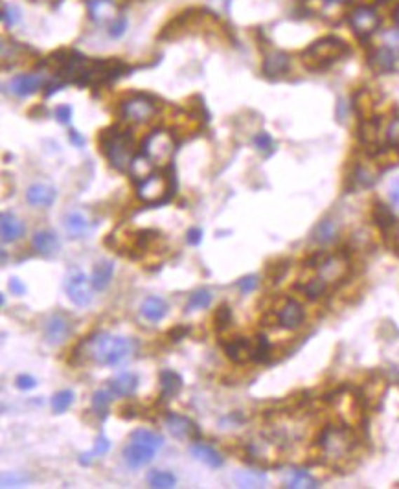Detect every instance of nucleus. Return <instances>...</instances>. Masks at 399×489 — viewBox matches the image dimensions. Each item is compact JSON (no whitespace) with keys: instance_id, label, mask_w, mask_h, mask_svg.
<instances>
[{"instance_id":"obj_13","label":"nucleus","mask_w":399,"mask_h":489,"mask_svg":"<svg viewBox=\"0 0 399 489\" xmlns=\"http://www.w3.org/2000/svg\"><path fill=\"white\" fill-rule=\"evenodd\" d=\"M165 427L171 432V436H175L177 440H201V431L197 423L190 417L175 414V412H170L165 416Z\"/></svg>"},{"instance_id":"obj_29","label":"nucleus","mask_w":399,"mask_h":489,"mask_svg":"<svg viewBox=\"0 0 399 489\" xmlns=\"http://www.w3.org/2000/svg\"><path fill=\"white\" fill-rule=\"evenodd\" d=\"M140 311L144 319H147L149 322H158L168 315V302L161 296H149V298L144 300Z\"/></svg>"},{"instance_id":"obj_42","label":"nucleus","mask_w":399,"mask_h":489,"mask_svg":"<svg viewBox=\"0 0 399 489\" xmlns=\"http://www.w3.org/2000/svg\"><path fill=\"white\" fill-rule=\"evenodd\" d=\"M327 287L330 286H327L326 281L322 280L320 276H317V278H311L307 283H304L302 291L309 300H318V298L324 296V293L327 291Z\"/></svg>"},{"instance_id":"obj_21","label":"nucleus","mask_w":399,"mask_h":489,"mask_svg":"<svg viewBox=\"0 0 399 489\" xmlns=\"http://www.w3.org/2000/svg\"><path fill=\"white\" fill-rule=\"evenodd\" d=\"M0 230H2V241L15 243L25 236L26 227L15 213L4 212L0 215Z\"/></svg>"},{"instance_id":"obj_51","label":"nucleus","mask_w":399,"mask_h":489,"mask_svg":"<svg viewBox=\"0 0 399 489\" xmlns=\"http://www.w3.org/2000/svg\"><path fill=\"white\" fill-rule=\"evenodd\" d=\"M126 29H127V19L123 17V15H120V17H116V19H112L109 34H111L112 39H118V37H122V35L126 34Z\"/></svg>"},{"instance_id":"obj_33","label":"nucleus","mask_w":399,"mask_h":489,"mask_svg":"<svg viewBox=\"0 0 399 489\" xmlns=\"http://www.w3.org/2000/svg\"><path fill=\"white\" fill-rule=\"evenodd\" d=\"M88 219L81 212H70L65 215V228L72 238H81L88 230Z\"/></svg>"},{"instance_id":"obj_63","label":"nucleus","mask_w":399,"mask_h":489,"mask_svg":"<svg viewBox=\"0 0 399 489\" xmlns=\"http://www.w3.org/2000/svg\"><path fill=\"white\" fill-rule=\"evenodd\" d=\"M394 20H395V26L399 28V4H398V8H395V11H394Z\"/></svg>"},{"instance_id":"obj_45","label":"nucleus","mask_w":399,"mask_h":489,"mask_svg":"<svg viewBox=\"0 0 399 489\" xmlns=\"http://www.w3.org/2000/svg\"><path fill=\"white\" fill-rule=\"evenodd\" d=\"M232 320H234V316H232V309H230L226 304L219 305L217 311L214 313V326L217 331L226 330V328L232 324Z\"/></svg>"},{"instance_id":"obj_40","label":"nucleus","mask_w":399,"mask_h":489,"mask_svg":"<svg viewBox=\"0 0 399 489\" xmlns=\"http://www.w3.org/2000/svg\"><path fill=\"white\" fill-rule=\"evenodd\" d=\"M375 179H377V173L372 171L370 168H366V166H357L356 170H353V175H351V182L357 188H370L375 182Z\"/></svg>"},{"instance_id":"obj_64","label":"nucleus","mask_w":399,"mask_h":489,"mask_svg":"<svg viewBox=\"0 0 399 489\" xmlns=\"http://www.w3.org/2000/svg\"><path fill=\"white\" fill-rule=\"evenodd\" d=\"M0 304H2V305H6V296H4V295L0 296Z\"/></svg>"},{"instance_id":"obj_24","label":"nucleus","mask_w":399,"mask_h":489,"mask_svg":"<svg viewBox=\"0 0 399 489\" xmlns=\"http://www.w3.org/2000/svg\"><path fill=\"white\" fill-rule=\"evenodd\" d=\"M158 239H161V232H156V230H140V232L133 234V243L131 247H129V254H131V257L144 256Z\"/></svg>"},{"instance_id":"obj_50","label":"nucleus","mask_w":399,"mask_h":489,"mask_svg":"<svg viewBox=\"0 0 399 489\" xmlns=\"http://www.w3.org/2000/svg\"><path fill=\"white\" fill-rule=\"evenodd\" d=\"M258 286H259V278L256 276V274H248V276L241 278V280L238 281L239 291L243 293V295H248V293L256 291Z\"/></svg>"},{"instance_id":"obj_17","label":"nucleus","mask_w":399,"mask_h":489,"mask_svg":"<svg viewBox=\"0 0 399 489\" xmlns=\"http://www.w3.org/2000/svg\"><path fill=\"white\" fill-rule=\"evenodd\" d=\"M55 197H58L55 188L52 185H46V182H35L26 192V201L35 208H48L54 204Z\"/></svg>"},{"instance_id":"obj_26","label":"nucleus","mask_w":399,"mask_h":489,"mask_svg":"<svg viewBox=\"0 0 399 489\" xmlns=\"http://www.w3.org/2000/svg\"><path fill=\"white\" fill-rule=\"evenodd\" d=\"M190 453L195 460L203 462V464H206L208 467H212V469H219V467H223L224 464L223 456H221L214 447L206 446V443H203V441L194 443V446L190 447Z\"/></svg>"},{"instance_id":"obj_36","label":"nucleus","mask_w":399,"mask_h":489,"mask_svg":"<svg viewBox=\"0 0 399 489\" xmlns=\"http://www.w3.org/2000/svg\"><path fill=\"white\" fill-rule=\"evenodd\" d=\"M372 217H374V223L379 227L381 232L386 230L388 227H392V225L398 221V217H395L394 212L390 210V206H386V204L383 203L375 204L374 212H372Z\"/></svg>"},{"instance_id":"obj_9","label":"nucleus","mask_w":399,"mask_h":489,"mask_svg":"<svg viewBox=\"0 0 399 489\" xmlns=\"http://www.w3.org/2000/svg\"><path fill=\"white\" fill-rule=\"evenodd\" d=\"M348 25H350V28L353 29V34H356L359 39L365 41L368 39V37H372V35L379 29L381 17L374 6L360 4L356 6V8L350 11V15H348Z\"/></svg>"},{"instance_id":"obj_37","label":"nucleus","mask_w":399,"mask_h":489,"mask_svg":"<svg viewBox=\"0 0 399 489\" xmlns=\"http://www.w3.org/2000/svg\"><path fill=\"white\" fill-rule=\"evenodd\" d=\"M147 484L155 489H171V488H175L177 478L173 473H170V471L155 469L147 475Z\"/></svg>"},{"instance_id":"obj_60","label":"nucleus","mask_w":399,"mask_h":489,"mask_svg":"<svg viewBox=\"0 0 399 489\" xmlns=\"http://www.w3.org/2000/svg\"><path fill=\"white\" fill-rule=\"evenodd\" d=\"M69 138H70V142H72L74 146L76 147H81V146H85V136H81L79 135L76 129H70L69 131Z\"/></svg>"},{"instance_id":"obj_49","label":"nucleus","mask_w":399,"mask_h":489,"mask_svg":"<svg viewBox=\"0 0 399 489\" xmlns=\"http://www.w3.org/2000/svg\"><path fill=\"white\" fill-rule=\"evenodd\" d=\"M2 20L6 26L13 28L15 25L20 22V10L13 4H2Z\"/></svg>"},{"instance_id":"obj_47","label":"nucleus","mask_w":399,"mask_h":489,"mask_svg":"<svg viewBox=\"0 0 399 489\" xmlns=\"http://www.w3.org/2000/svg\"><path fill=\"white\" fill-rule=\"evenodd\" d=\"M385 140L386 146L392 147V149H398L399 147V116L392 118L388 126H386Z\"/></svg>"},{"instance_id":"obj_27","label":"nucleus","mask_w":399,"mask_h":489,"mask_svg":"<svg viewBox=\"0 0 399 489\" xmlns=\"http://www.w3.org/2000/svg\"><path fill=\"white\" fill-rule=\"evenodd\" d=\"M88 15L94 22H105V20L116 19V4L112 0H88Z\"/></svg>"},{"instance_id":"obj_41","label":"nucleus","mask_w":399,"mask_h":489,"mask_svg":"<svg viewBox=\"0 0 399 489\" xmlns=\"http://www.w3.org/2000/svg\"><path fill=\"white\" fill-rule=\"evenodd\" d=\"M109 449H111V441H109L107 438L103 436V434H100V436L96 438L94 449L90 450V453H87V455H81V458H79V464H81V465H90V464H93L94 458H97V456L107 455Z\"/></svg>"},{"instance_id":"obj_14","label":"nucleus","mask_w":399,"mask_h":489,"mask_svg":"<svg viewBox=\"0 0 399 489\" xmlns=\"http://www.w3.org/2000/svg\"><path fill=\"white\" fill-rule=\"evenodd\" d=\"M368 67L374 74H392L398 65V55L390 46H377L368 53Z\"/></svg>"},{"instance_id":"obj_34","label":"nucleus","mask_w":399,"mask_h":489,"mask_svg":"<svg viewBox=\"0 0 399 489\" xmlns=\"http://www.w3.org/2000/svg\"><path fill=\"white\" fill-rule=\"evenodd\" d=\"M285 488H292V489H315L318 488V482L313 478L307 471L302 469H292L289 471V475L285 476Z\"/></svg>"},{"instance_id":"obj_56","label":"nucleus","mask_w":399,"mask_h":489,"mask_svg":"<svg viewBox=\"0 0 399 489\" xmlns=\"http://www.w3.org/2000/svg\"><path fill=\"white\" fill-rule=\"evenodd\" d=\"M201 241H203V230H201V228H190V230L186 232V243H188V245L197 247Z\"/></svg>"},{"instance_id":"obj_59","label":"nucleus","mask_w":399,"mask_h":489,"mask_svg":"<svg viewBox=\"0 0 399 489\" xmlns=\"http://www.w3.org/2000/svg\"><path fill=\"white\" fill-rule=\"evenodd\" d=\"M118 414H120L123 420H133V417L138 416V410L135 408V405H123V407H120Z\"/></svg>"},{"instance_id":"obj_4","label":"nucleus","mask_w":399,"mask_h":489,"mask_svg":"<svg viewBox=\"0 0 399 489\" xmlns=\"http://www.w3.org/2000/svg\"><path fill=\"white\" fill-rule=\"evenodd\" d=\"M164 446V438L158 432L137 429L131 432L129 443L123 447V460L131 469H140L144 465L151 464L156 450Z\"/></svg>"},{"instance_id":"obj_7","label":"nucleus","mask_w":399,"mask_h":489,"mask_svg":"<svg viewBox=\"0 0 399 489\" xmlns=\"http://www.w3.org/2000/svg\"><path fill=\"white\" fill-rule=\"evenodd\" d=\"M173 149H175L173 135L164 131V129H155L153 133H149L144 144H142V153L149 156L155 166L170 162Z\"/></svg>"},{"instance_id":"obj_11","label":"nucleus","mask_w":399,"mask_h":489,"mask_svg":"<svg viewBox=\"0 0 399 489\" xmlns=\"http://www.w3.org/2000/svg\"><path fill=\"white\" fill-rule=\"evenodd\" d=\"M65 289H67V295H69L70 300L79 307H85V305L90 304L94 298V291H96L93 286V280H88L85 276V272L81 271H74L70 274Z\"/></svg>"},{"instance_id":"obj_43","label":"nucleus","mask_w":399,"mask_h":489,"mask_svg":"<svg viewBox=\"0 0 399 489\" xmlns=\"http://www.w3.org/2000/svg\"><path fill=\"white\" fill-rule=\"evenodd\" d=\"M252 359L256 363H267L271 359V342L265 335H258L252 344Z\"/></svg>"},{"instance_id":"obj_1","label":"nucleus","mask_w":399,"mask_h":489,"mask_svg":"<svg viewBox=\"0 0 399 489\" xmlns=\"http://www.w3.org/2000/svg\"><path fill=\"white\" fill-rule=\"evenodd\" d=\"M83 354H87L94 363L102 366H118L135 354V342L127 337L111 333H96L83 340Z\"/></svg>"},{"instance_id":"obj_48","label":"nucleus","mask_w":399,"mask_h":489,"mask_svg":"<svg viewBox=\"0 0 399 489\" xmlns=\"http://www.w3.org/2000/svg\"><path fill=\"white\" fill-rule=\"evenodd\" d=\"M254 146H256V149L262 151V153H265V155H271L276 147H274V140L273 136L269 135V133L262 131L258 133V135L254 136Z\"/></svg>"},{"instance_id":"obj_57","label":"nucleus","mask_w":399,"mask_h":489,"mask_svg":"<svg viewBox=\"0 0 399 489\" xmlns=\"http://www.w3.org/2000/svg\"><path fill=\"white\" fill-rule=\"evenodd\" d=\"M388 197H390V201H392V204H394L395 208L399 210V177L390 182Z\"/></svg>"},{"instance_id":"obj_31","label":"nucleus","mask_w":399,"mask_h":489,"mask_svg":"<svg viewBox=\"0 0 399 489\" xmlns=\"http://www.w3.org/2000/svg\"><path fill=\"white\" fill-rule=\"evenodd\" d=\"M155 171V164L151 162V159L147 155H144V153H137L135 155V159H133V162H131V166H129V173H131V177L135 180H144V179H147L149 175Z\"/></svg>"},{"instance_id":"obj_30","label":"nucleus","mask_w":399,"mask_h":489,"mask_svg":"<svg viewBox=\"0 0 399 489\" xmlns=\"http://www.w3.org/2000/svg\"><path fill=\"white\" fill-rule=\"evenodd\" d=\"M313 241L318 245H330L339 238V225L333 219H322L313 230Z\"/></svg>"},{"instance_id":"obj_22","label":"nucleus","mask_w":399,"mask_h":489,"mask_svg":"<svg viewBox=\"0 0 399 489\" xmlns=\"http://www.w3.org/2000/svg\"><path fill=\"white\" fill-rule=\"evenodd\" d=\"M224 351L230 361L243 364L252 359V342L245 337H236L229 344H224Z\"/></svg>"},{"instance_id":"obj_10","label":"nucleus","mask_w":399,"mask_h":489,"mask_svg":"<svg viewBox=\"0 0 399 489\" xmlns=\"http://www.w3.org/2000/svg\"><path fill=\"white\" fill-rule=\"evenodd\" d=\"M156 112H158V105L151 96H146V94H135L120 107V114L129 123H146L155 118Z\"/></svg>"},{"instance_id":"obj_8","label":"nucleus","mask_w":399,"mask_h":489,"mask_svg":"<svg viewBox=\"0 0 399 489\" xmlns=\"http://www.w3.org/2000/svg\"><path fill=\"white\" fill-rule=\"evenodd\" d=\"M171 195V180L164 173L153 171L147 179L140 180L137 188V197L146 204H162Z\"/></svg>"},{"instance_id":"obj_62","label":"nucleus","mask_w":399,"mask_h":489,"mask_svg":"<svg viewBox=\"0 0 399 489\" xmlns=\"http://www.w3.org/2000/svg\"><path fill=\"white\" fill-rule=\"evenodd\" d=\"M32 2H35V4H55V2H59V0H32Z\"/></svg>"},{"instance_id":"obj_16","label":"nucleus","mask_w":399,"mask_h":489,"mask_svg":"<svg viewBox=\"0 0 399 489\" xmlns=\"http://www.w3.org/2000/svg\"><path fill=\"white\" fill-rule=\"evenodd\" d=\"M304 319H306V311L302 304H298L297 300H288L282 305V309L278 311V324L282 326L283 330H298Z\"/></svg>"},{"instance_id":"obj_2","label":"nucleus","mask_w":399,"mask_h":489,"mask_svg":"<svg viewBox=\"0 0 399 489\" xmlns=\"http://www.w3.org/2000/svg\"><path fill=\"white\" fill-rule=\"evenodd\" d=\"M348 52H350V46L344 39L337 35H326L304 50L302 63L311 72H322L333 67L337 61H341L344 55H348Z\"/></svg>"},{"instance_id":"obj_54","label":"nucleus","mask_w":399,"mask_h":489,"mask_svg":"<svg viewBox=\"0 0 399 489\" xmlns=\"http://www.w3.org/2000/svg\"><path fill=\"white\" fill-rule=\"evenodd\" d=\"M289 269V262H280L276 263V265L273 267V269H269V278L273 281H280L283 276H285V272H288Z\"/></svg>"},{"instance_id":"obj_5","label":"nucleus","mask_w":399,"mask_h":489,"mask_svg":"<svg viewBox=\"0 0 399 489\" xmlns=\"http://www.w3.org/2000/svg\"><path fill=\"white\" fill-rule=\"evenodd\" d=\"M131 68L127 67L120 59H96V61H88L87 68L83 70L76 85L79 87H97V85H105L109 81H114L120 76L127 74Z\"/></svg>"},{"instance_id":"obj_28","label":"nucleus","mask_w":399,"mask_h":489,"mask_svg":"<svg viewBox=\"0 0 399 489\" xmlns=\"http://www.w3.org/2000/svg\"><path fill=\"white\" fill-rule=\"evenodd\" d=\"M112 274H114V263L111 260H103V262L96 263L93 271V286L96 291H105L112 281Z\"/></svg>"},{"instance_id":"obj_12","label":"nucleus","mask_w":399,"mask_h":489,"mask_svg":"<svg viewBox=\"0 0 399 489\" xmlns=\"http://www.w3.org/2000/svg\"><path fill=\"white\" fill-rule=\"evenodd\" d=\"M317 267L318 276L326 281L327 286H330V283H337V281H342L348 276V272H350V263H348L346 256H342V254L322 256Z\"/></svg>"},{"instance_id":"obj_19","label":"nucleus","mask_w":399,"mask_h":489,"mask_svg":"<svg viewBox=\"0 0 399 489\" xmlns=\"http://www.w3.org/2000/svg\"><path fill=\"white\" fill-rule=\"evenodd\" d=\"M289 67H291V58L282 50H273L269 52L263 59V74L267 78H280L283 74H288Z\"/></svg>"},{"instance_id":"obj_25","label":"nucleus","mask_w":399,"mask_h":489,"mask_svg":"<svg viewBox=\"0 0 399 489\" xmlns=\"http://www.w3.org/2000/svg\"><path fill=\"white\" fill-rule=\"evenodd\" d=\"M359 140L368 147H377L381 144V120L375 116L360 120Z\"/></svg>"},{"instance_id":"obj_38","label":"nucleus","mask_w":399,"mask_h":489,"mask_svg":"<svg viewBox=\"0 0 399 489\" xmlns=\"http://www.w3.org/2000/svg\"><path fill=\"white\" fill-rule=\"evenodd\" d=\"M112 396H114V394H112L111 390H96V392L93 394V410L100 416V420H105V417H107Z\"/></svg>"},{"instance_id":"obj_23","label":"nucleus","mask_w":399,"mask_h":489,"mask_svg":"<svg viewBox=\"0 0 399 489\" xmlns=\"http://www.w3.org/2000/svg\"><path fill=\"white\" fill-rule=\"evenodd\" d=\"M107 387H109V390L114 394V396L129 397L137 392L138 375H135V373H131V372H123V373H120L118 377L111 379V381L107 383Z\"/></svg>"},{"instance_id":"obj_39","label":"nucleus","mask_w":399,"mask_h":489,"mask_svg":"<svg viewBox=\"0 0 399 489\" xmlns=\"http://www.w3.org/2000/svg\"><path fill=\"white\" fill-rule=\"evenodd\" d=\"M212 300H214V296H212V293L208 289H197V291L191 293L190 300L186 304V311L206 309V307H210Z\"/></svg>"},{"instance_id":"obj_52","label":"nucleus","mask_w":399,"mask_h":489,"mask_svg":"<svg viewBox=\"0 0 399 489\" xmlns=\"http://www.w3.org/2000/svg\"><path fill=\"white\" fill-rule=\"evenodd\" d=\"M188 335H190V326L177 324L168 331V339H170L171 342H180V340L186 339Z\"/></svg>"},{"instance_id":"obj_20","label":"nucleus","mask_w":399,"mask_h":489,"mask_svg":"<svg viewBox=\"0 0 399 489\" xmlns=\"http://www.w3.org/2000/svg\"><path fill=\"white\" fill-rule=\"evenodd\" d=\"M32 248H34L39 256L43 257H54L59 250H61V241L54 232L50 230H39L34 234L32 239Z\"/></svg>"},{"instance_id":"obj_35","label":"nucleus","mask_w":399,"mask_h":489,"mask_svg":"<svg viewBox=\"0 0 399 489\" xmlns=\"http://www.w3.org/2000/svg\"><path fill=\"white\" fill-rule=\"evenodd\" d=\"M234 480L239 488H265L269 482L267 475L262 471H239Z\"/></svg>"},{"instance_id":"obj_55","label":"nucleus","mask_w":399,"mask_h":489,"mask_svg":"<svg viewBox=\"0 0 399 489\" xmlns=\"http://www.w3.org/2000/svg\"><path fill=\"white\" fill-rule=\"evenodd\" d=\"M55 118H58V121H61V123H70V120H72V107L59 105L58 109H55Z\"/></svg>"},{"instance_id":"obj_3","label":"nucleus","mask_w":399,"mask_h":489,"mask_svg":"<svg viewBox=\"0 0 399 489\" xmlns=\"http://www.w3.org/2000/svg\"><path fill=\"white\" fill-rule=\"evenodd\" d=\"M100 146L114 170L129 171V166L135 159V142L131 133L120 131L118 127L105 129L100 135Z\"/></svg>"},{"instance_id":"obj_53","label":"nucleus","mask_w":399,"mask_h":489,"mask_svg":"<svg viewBox=\"0 0 399 489\" xmlns=\"http://www.w3.org/2000/svg\"><path fill=\"white\" fill-rule=\"evenodd\" d=\"M15 387L26 392V390H34V388L37 387V381H35V377L28 375V373H20V375H17V379H15Z\"/></svg>"},{"instance_id":"obj_32","label":"nucleus","mask_w":399,"mask_h":489,"mask_svg":"<svg viewBox=\"0 0 399 489\" xmlns=\"http://www.w3.org/2000/svg\"><path fill=\"white\" fill-rule=\"evenodd\" d=\"M161 387H162V397L164 399H171L180 392L182 388V377L173 370H162L161 372Z\"/></svg>"},{"instance_id":"obj_15","label":"nucleus","mask_w":399,"mask_h":489,"mask_svg":"<svg viewBox=\"0 0 399 489\" xmlns=\"http://www.w3.org/2000/svg\"><path fill=\"white\" fill-rule=\"evenodd\" d=\"M43 87L44 78L41 74H20L10 81V91L19 98L32 96V94L39 93Z\"/></svg>"},{"instance_id":"obj_44","label":"nucleus","mask_w":399,"mask_h":489,"mask_svg":"<svg viewBox=\"0 0 399 489\" xmlns=\"http://www.w3.org/2000/svg\"><path fill=\"white\" fill-rule=\"evenodd\" d=\"M74 403V392L72 390H61L52 397V410L54 414H63L69 410Z\"/></svg>"},{"instance_id":"obj_58","label":"nucleus","mask_w":399,"mask_h":489,"mask_svg":"<svg viewBox=\"0 0 399 489\" xmlns=\"http://www.w3.org/2000/svg\"><path fill=\"white\" fill-rule=\"evenodd\" d=\"M10 291H11V295H15V296H22V295H26V286L19 280V278H11Z\"/></svg>"},{"instance_id":"obj_6","label":"nucleus","mask_w":399,"mask_h":489,"mask_svg":"<svg viewBox=\"0 0 399 489\" xmlns=\"http://www.w3.org/2000/svg\"><path fill=\"white\" fill-rule=\"evenodd\" d=\"M318 446L322 449V455L330 460H341L350 455L356 447V436L353 432L344 425H327L320 432Z\"/></svg>"},{"instance_id":"obj_61","label":"nucleus","mask_w":399,"mask_h":489,"mask_svg":"<svg viewBox=\"0 0 399 489\" xmlns=\"http://www.w3.org/2000/svg\"><path fill=\"white\" fill-rule=\"evenodd\" d=\"M326 4H346V2H350V0H324Z\"/></svg>"},{"instance_id":"obj_18","label":"nucleus","mask_w":399,"mask_h":489,"mask_svg":"<svg viewBox=\"0 0 399 489\" xmlns=\"http://www.w3.org/2000/svg\"><path fill=\"white\" fill-rule=\"evenodd\" d=\"M70 335V322L65 319L63 315H54L50 316L48 322H46V328H44V340L50 344V346H59L63 344L65 340L69 339Z\"/></svg>"},{"instance_id":"obj_46","label":"nucleus","mask_w":399,"mask_h":489,"mask_svg":"<svg viewBox=\"0 0 399 489\" xmlns=\"http://www.w3.org/2000/svg\"><path fill=\"white\" fill-rule=\"evenodd\" d=\"M383 238H385V245L388 247V250L399 256V219L392 227L383 230Z\"/></svg>"}]
</instances>
